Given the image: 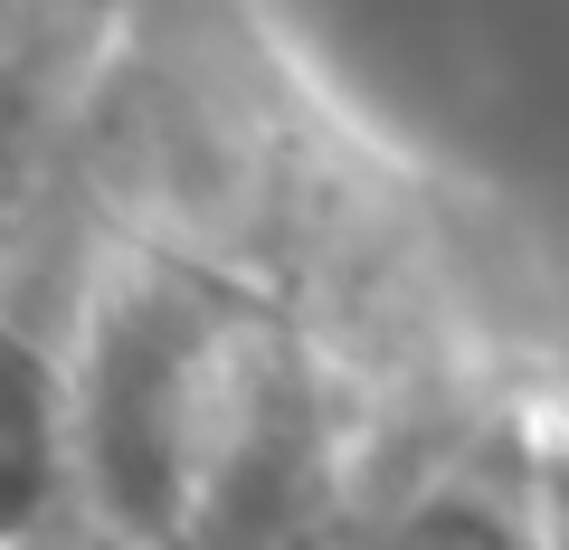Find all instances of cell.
Instances as JSON below:
<instances>
[{"mask_svg": "<svg viewBox=\"0 0 569 550\" xmlns=\"http://www.w3.org/2000/svg\"><path fill=\"white\" fill-rule=\"evenodd\" d=\"M77 503L67 466V361L48 332H29L0 304V541L58 522Z\"/></svg>", "mask_w": 569, "mask_h": 550, "instance_id": "cell-1", "label": "cell"}, {"mask_svg": "<svg viewBox=\"0 0 569 550\" xmlns=\"http://www.w3.org/2000/svg\"><path fill=\"white\" fill-rule=\"evenodd\" d=\"M531 541L569 550V408H531Z\"/></svg>", "mask_w": 569, "mask_h": 550, "instance_id": "cell-3", "label": "cell"}, {"mask_svg": "<svg viewBox=\"0 0 569 550\" xmlns=\"http://www.w3.org/2000/svg\"><path fill=\"white\" fill-rule=\"evenodd\" d=\"M351 550H541L531 541V418L485 456L427 466V484L399 512H380Z\"/></svg>", "mask_w": 569, "mask_h": 550, "instance_id": "cell-2", "label": "cell"}]
</instances>
